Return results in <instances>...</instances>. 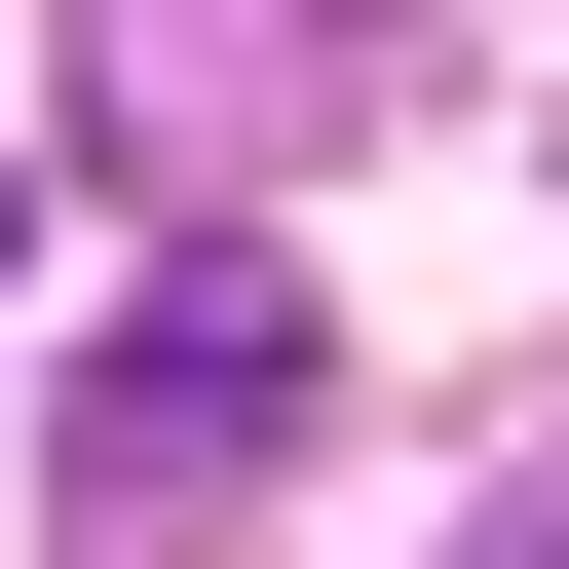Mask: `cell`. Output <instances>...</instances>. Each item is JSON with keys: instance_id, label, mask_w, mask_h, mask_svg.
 <instances>
[{"instance_id": "cell-1", "label": "cell", "mask_w": 569, "mask_h": 569, "mask_svg": "<svg viewBox=\"0 0 569 569\" xmlns=\"http://www.w3.org/2000/svg\"><path fill=\"white\" fill-rule=\"evenodd\" d=\"M266 456H305V266H266V228H152V305H114V380H77V493H266Z\"/></svg>"}, {"instance_id": "cell-2", "label": "cell", "mask_w": 569, "mask_h": 569, "mask_svg": "<svg viewBox=\"0 0 569 569\" xmlns=\"http://www.w3.org/2000/svg\"><path fill=\"white\" fill-rule=\"evenodd\" d=\"M456 569H569V456H493V493H456Z\"/></svg>"}]
</instances>
